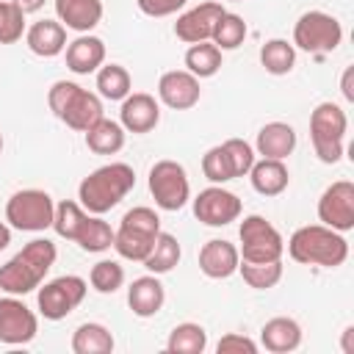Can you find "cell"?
<instances>
[{"instance_id": "6da1fadb", "label": "cell", "mask_w": 354, "mask_h": 354, "mask_svg": "<svg viewBox=\"0 0 354 354\" xmlns=\"http://www.w3.org/2000/svg\"><path fill=\"white\" fill-rule=\"evenodd\" d=\"M55 257L58 249L50 238H33L0 268V290L8 296H25L36 290L47 271L55 266Z\"/></svg>"}, {"instance_id": "7a4b0ae2", "label": "cell", "mask_w": 354, "mask_h": 354, "mask_svg": "<svg viewBox=\"0 0 354 354\" xmlns=\"http://www.w3.org/2000/svg\"><path fill=\"white\" fill-rule=\"evenodd\" d=\"M136 185V171L127 163H105L94 169L77 185V199L91 216H102L116 207Z\"/></svg>"}, {"instance_id": "3957f363", "label": "cell", "mask_w": 354, "mask_h": 354, "mask_svg": "<svg viewBox=\"0 0 354 354\" xmlns=\"http://www.w3.org/2000/svg\"><path fill=\"white\" fill-rule=\"evenodd\" d=\"M288 254L301 266L337 268L348 257V241L343 238V232H337L326 224H307L290 235Z\"/></svg>"}, {"instance_id": "277c9868", "label": "cell", "mask_w": 354, "mask_h": 354, "mask_svg": "<svg viewBox=\"0 0 354 354\" xmlns=\"http://www.w3.org/2000/svg\"><path fill=\"white\" fill-rule=\"evenodd\" d=\"M348 130L346 111L337 102H321L310 113V138L321 163H337L343 158V138Z\"/></svg>"}, {"instance_id": "5b68a950", "label": "cell", "mask_w": 354, "mask_h": 354, "mask_svg": "<svg viewBox=\"0 0 354 354\" xmlns=\"http://www.w3.org/2000/svg\"><path fill=\"white\" fill-rule=\"evenodd\" d=\"M53 216L55 202L47 191L39 188L17 191L6 205V221L22 232H44L47 227H53Z\"/></svg>"}, {"instance_id": "8992f818", "label": "cell", "mask_w": 354, "mask_h": 354, "mask_svg": "<svg viewBox=\"0 0 354 354\" xmlns=\"http://www.w3.org/2000/svg\"><path fill=\"white\" fill-rule=\"evenodd\" d=\"M238 238H241V260L246 263H268V260H282L285 252V241L279 235V230L266 221L263 216H246L238 227Z\"/></svg>"}, {"instance_id": "52a82bcc", "label": "cell", "mask_w": 354, "mask_h": 354, "mask_svg": "<svg viewBox=\"0 0 354 354\" xmlns=\"http://www.w3.org/2000/svg\"><path fill=\"white\" fill-rule=\"evenodd\" d=\"M340 41H343V28L326 11H304L299 22L293 25V47L304 53L324 55V53L337 50Z\"/></svg>"}, {"instance_id": "ba28073f", "label": "cell", "mask_w": 354, "mask_h": 354, "mask_svg": "<svg viewBox=\"0 0 354 354\" xmlns=\"http://www.w3.org/2000/svg\"><path fill=\"white\" fill-rule=\"evenodd\" d=\"M149 194L160 210H180L191 196V183L177 160H158L149 169Z\"/></svg>"}, {"instance_id": "9c48e42d", "label": "cell", "mask_w": 354, "mask_h": 354, "mask_svg": "<svg viewBox=\"0 0 354 354\" xmlns=\"http://www.w3.org/2000/svg\"><path fill=\"white\" fill-rule=\"evenodd\" d=\"M86 279L83 277H75V274H66V277H55L44 285H39V313L47 318V321H61L66 318L83 299H86Z\"/></svg>"}, {"instance_id": "30bf717a", "label": "cell", "mask_w": 354, "mask_h": 354, "mask_svg": "<svg viewBox=\"0 0 354 354\" xmlns=\"http://www.w3.org/2000/svg\"><path fill=\"white\" fill-rule=\"evenodd\" d=\"M36 332H39V318L25 301L14 296L0 299V343L25 346L36 337Z\"/></svg>"}, {"instance_id": "8fae6325", "label": "cell", "mask_w": 354, "mask_h": 354, "mask_svg": "<svg viewBox=\"0 0 354 354\" xmlns=\"http://www.w3.org/2000/svg\"><path fill=\"white\" fill-rule=\"evenodd\" d=\"M318 218L337 232L354 230V183H332L318 199Z\"/></svg>"}, {"instance_id": "7c38bea8", "label": "cell", "mask_w": 354, "mask_h": 354, "mask_svg": "<svg viewBox=\"0 0 354 354\" xmlns=\"http://www.w3.org/2000/svg\"><path fill=\"white\" fill-rule=\"evenodd\" d=\"M194 216L207 227H227L241 216V199L221 185H210L194 199Z\"/></svg>"}, {"instance_id": "4fadbf2b", "label": "cell", "mask_w": 354, "mask_h": 354, "mask_svg": "<svg viewBox=\"0 0 354 354\" xmlns=\"http://www.w3.org/2000/svg\"><path fill=\"white\" fill-rule=\"evenodd\" d=\"M199 77H194L188 69H171L163 72L158 80V97L163 105L174 108V111H188L199 102Z\"/></svg>"}, {"instance_id": "5bb4252c", "label": "cell", "mask_w": 354, "mask_h": 354, "mask_svg": "<svg viewBox=\"0 0 354 354\" xmlns=\"http://www.w3.org/2000/svg\"><path fill=\"white\" fill-rule=\"evenodd\" d=\"M224 14L221 3H199L196 8L185 11L177 17L174 22V36L185 44H196V41H210L213 36V25L216 19Z\"/></svg>"}, {"instance_id": "9a60e30c", "label": "cell", "mask_w": 354, "mask_h": 354, "mask_svg": "<svg viewBox=\"0 0 354 354\" xmlns=\"http://www.w3.org/2000/svg\"><path fill=\"white\" fill-rule=\"evenodd\" d=\"M158 122H160V105L155 102L152 94L130 91V94L122 100L119 124H122L127 133H149V130H155Z\"/></svg>"}, {"instance_id": "2e32d148", "label": "cell", "mask_w": 354, "mask_h": 354, "mask_svg": "<svg viewBox=\"0 0 354 354\" xmlns=\"http://www.w3.org/2000/svg\"><path fill=\"white\" fill-rule=\"evenodd\" d=\"M238 263H241V254H238V246L230 243V241H221V238H213L207 241L202 249H199V271L210 279H227L238 271Z\"/></svg>"}, {"instance_id": "e0dca14e", "label": "cell", "mask_w": 354, "mask_h": 354, "mask_svg": "<svg viewBox=\"0 0 354 354\" xmlns=\"http://www.w3.org/2000/svg\"><path fill=\"white\" fill-rule=\"evenodd\" d=\"M58 119H61L66 127H72V130H77V133H86L91 124H97V122L102 119V102H100L97 94H91V91H86L83 86H77V88L72 91L69 102L64 105V111L58 113Z\"/></svg>"}, {"instance_id": "ac0fdd59", "label": "cell", "mask_w": 354, "mask_h": 354, "mask_svg": "<svg viewBox=\"0 0 354 354\" xmlns=\"http://www.w3.org/2000/svg\"><path fill=\"white\" fill-rule=\"evenodd\" d=\"M166 301V288L160 285L158 274H149V277H138L133 279V285L127 288V304L133 310V315L138 318H152L160 313Z\"/></svg>"}, {"instance_id": "d6986e66", "label": "cell", "mask_w": 354, "mask_h": 354, "mask_svg": "<svg viewBox=\"0 0 354 354\" xmlns=\"http://www.w3.org/2000/svg\"><path fill=\"white\" fill-rule=\"evenodd\" d=\"M25 41L30 47L33 55H41V58H55L66 50V28L55 19H39L28 28L25 33Z\"/></svg>"}, {"instance_id": "ffe728a7", "label": "cell", "mask_w": 354, "mask_h": 354, "mask_svg": "<svg viewBox=\"0 0 354 354\" xmlns=\"http://www.w3.org/2000/svg\"><path fill=\"white\" fill-rule=\"evenodd\" d=\"M55 14L64 28L88 33L102 19V0H55Z\"/></svg>"}, {"instance_id": "44dd1931", "label": "cell", "mask_w": 354, "mask_h": 354, "mask_svg": "<svg viewBox=\"0 0 354 354\" xmlns=\"http://www.w3.org/2000/svg\"><path fill=\"white\" fill-rule=\"evenodd\" d=\"M260 343L266 351L271 354H288V351H296L301 346V326L288 318V315H277L271 321L263 324L260 329Z\"/></svg>"}, {"instance_id": "7402d4cb", "label": "cell", "mask_w": 354, "mask_h": 354, "mask_svg": "<svg viewBox=\"0 0 354 354\" xmlns=\"http://www.w3.org/2000/svg\"><path fill=\"white\" fill-rule=\"evenodd\" d=\"M105 61V44L102 39L97 36H88V33H80L75 41L66 44V66L75 72V75H88V72H97Z\"/></svg>"}, {"instance_id": "603a6c76", "label": "cell", "mask_w": 354, "mask_h": 354, "mask_svg": "<svg viewBox=\"0 0 354 354\" xmlns=\"http://www.w3.org/2000/svg\"><path fill=\"white\" fill-rule=\"evenodd\" d=\"M254 149L263 158L285 160L296 149V130L290 124H285V122H268V124L260 127L257 141H254Z\"/></svg>"}, {"instance_id": "cb8c5ba5", "label": "cell", "mask_w": 354, "mask_h": 354, "mask_svg": "<svg viewBox=\"0 0 354 354\" xmlns=\"http://www.w3.org/2000/svg\"><path fill=\"white\" fill-rule=\"evenodd\" d=\"M249 180H252V188L263 196H279L288 183H290V174H288V166L277 158H263V160H254L252 169H249Z\"/></svg>"}, {"instance_id": "d4e9b609", "label": "cell", "mask_w": 354, "mask_h": 354, "mask_svg": "<svg viewBox=\"0 0 354 354\" xmlns=\"http://www.w3.org/2000/svg\"><path fill=\"white\" fill-rule=\"evenodd\" d=\"M86 147L94 155H116L124 147V127L113 119H100L86 130Z\"/></svg>"}, {"instance_id": "484cf974", "label": "cell", "mask_w": 354, "mask_h": 354, "mask_svg": "<svg viewBox=\"0 0 354 354\" xmlns=\"http://www.w3.org/2000/svg\"><path fill=\"white\" fill-rule=\"evenodd\" d=\"M155 238H158V235H152V232H144V230H136V227L119 224V230L113 232V249H116V252H119V257H124V260L144 263V257L149 254V249H152Z\"/></svg>"}, {"instance_id": "4316f807", "label": "cell", "mask_w": 354, "mask_h": 354, "mask_svg": "<svg viewBox=\"0 0 354 354\" xmlns=\"http://www.w3.org/2000/svg\"><path fill=\"white\" fill-rule=\"evenodd\" d=\"M72 351L75 354H111L113 351V335L102 324H80L72 335Z\"/></svg>"}, {"instance_id": "83f0119b", "label": "cell", "mask_w": 354, "mask_h": 354, "mask_svg": "<svg viewBox=\"0 0 354 354\" xmlns=\"http://www.w3.org/2000/svg\"><path fill=\"white\" fill-rule=\"evenodd\" d=\"M180 263V243L171 232H158L149 254L144 257V268L149 274H169Z\"/></svg>"}, {"instance_id": "f1b7e54d", "label": "cell", "mask_w": 354, "mask_h": 354, "mask_svg": "<svg viewBox=\"0 0 354 354\" xmlns=\"http://www.w3.org/2000/svg\"><path fill=\"white\" fill-rule=\"evenodd\" d=\"M205 348H207V332L199 324L185 321L169 332V340H166L169 354H202Z\"/></svg>"}, {"instance_id": "f546056e", "label": "cell", "mask_w": 354, "mask_h": 354, "mask_svg": "<svg viewBox=\"0 0 354 354\" xmlns=\"http://www.w3.org/2000/svg\"><path fill=\"white\" fill-rule=\"evenodd\" d=\"M97 91H100V97H105L111 102L124 100L133 91L130 72L122 64H105V66H100L97 69Z\"/></svg>"}, {"instance_id": "4dcf8cb0", "label": "cell", "mask_w": 354, "mask_h": 354, "mask_svg": "<svg viewBox=\"0 0 354 354\" xmlns=\"http://www.w3.org/2000/svg\"><path fill=\"white\" fill-rule=\"evenodd\" d=\"M185 66L194 77H213L221 69V50L213 41H196L185 53Z\"/></svg>"}, {"instance_id": "1f68e13d", "label": "cell", "mask_w": 354, "mask_h": 354, "mask_svg": "<svg viewBox=\"0 0 354 354\" xmlns=\"http://www.w3.org/2000/svg\"><path fill=\"white\" fill-rule=\"evenodd\" d=\"M75 243L83 252H105V249L113 246V230L100 216H86L83 224H80V232H77Z\"/></svg>"}, {"instance_id": "d6a6232c", "label": "cell", "mask_w": 354, "mask_h": 354, "mask_svg": "<svg viewBox=\"0 0 354 354\" xmlns=\"http://www.w3.org/2000/svg\"><path fill=\"white\" fill-rule=\"evenodd\" d=\"M260 64L268 75H288L296 64V47L285 39H271L260 47Z\"/></svg>"}, {"instance_id": "836d02e7", "label": "cell", "mask_w": 354, "mask_h": 354, "mask_svg": "<svg viewBox=\"0 0 354 354\" xmlns=\"http://www.w3.org/2000/svg\"><path fill=\"white\" fill-rule=\"evenodd\" d=\"M243 39H246V22H243V17L224 11V14L216 19V25H213L210 41H213L218 50H235V47L243 44Z\"/></svg>"}, {"instance_id": "e575fe53", "label": "cell", "mask_w": 354, "mask_h": 354, "mask_svg": "<svg viewBox=\"0 0 354 354\" xmlns=\"http://www.w3.org/2000/svg\"><path fill=\"white\" fill-rule=\"evenodd\" d=\"M238 271L243 282L254 290H268L282 279V260H268V263H238Z\"/></svg>"}, {"instance_id": "d590c367", "label": "cell", "mask_w": 354, "mask_h": 354, "mask_svg": "<svg viewBox=\"0 0 354 354\" xmlns=\"http://www.w3.org/2000/svg\"><path fill=\"white\" fill-rule=\"evenodd\" d=\"M86 216H88V213L83 210V205L64 199V202H58V205H55L53 230H55L61 238L75 241V238H77V232H80V224H83V218H86Z\"/></svg>"}, {"instance_id": "8d00e7d4", "label": "cell", "mask_w": 354, "mask_h": 354, "mask_svg": "<svg viewBox=\"0 0 354 354\" xmlns=\"http://www.w3.org/2000/svg\"><path fill=\"white\" fill-rule=\"evenodd\" d=\"M88 282L97 293H116L124 285V268L116 260H100L91 266Z\"/></svg>"}, {"instance_id": "74e56055", "label": "cell", "mask_w": 354, "mask_h": 354, "mask_svg": "<svg viewBox=\"0 0 354 354\" xmlns=\"http://www.w3.org/2000/svg\"><path fill=\"white\" fill-rule=\"evenodd\" d=\"M202 174L213 183V185H221V183H230L235 180L232 174V166H230V158L224 152V147H210L205 155H202Z\"/></svg>"}, {"instance_id": "f35d334b", "label": "cell", "mask_w": 354, "mask_h": 354, "mask_svg": "<svg viewBox=\"0 0 354 354\" xmlns=\"http://www.w3.org/2000/svg\"><path fill=\"white\" fill-rule=\"evenodd\" d=\"M25 33V14L11 3L0 0V44H14Z\"/></svg>"}, {"instance_id": "ab89813d", "label": "cell", "mask_w": 354, "mask_h": 354, "mask_svg": "<svg viewBox=\"0 0 354 354\" xmlns=\"http://www.w3.org/2000/svg\"><path fill=\"white\" fill-rule=\"evenodd\" d=\"M221 147H224V152H227V158H230L232 174H235V177L249 174V169H252V163H254V149H252V144H246L243 138H227Z\"/></svg>"}, {"instance_id": "60d3db41", "label": "cell", "mask_w": 354, "mask_h": 354, "mask_svg": "<svg viewBox=\"0 0 354 354\" xmlns=\"http://www.w3.org/2000/svg\"><path fill=\"white\" fill-rule=\"evenodd\" d=\"M122 224L136 227V230H144V232H152V235L160 232V218H158V213H155L152 207H144V205L127 210V213L122 216Z\"/></svg>"}, {"instance_id": "b9f144b4", "label": "cell", "mask_w": 354, "mask_h": 354, "mask_svg": "<svg viewBox=\"0 0 354 354\" xmlns=\"http://www.w3.org/2000/svg\"><path fill=\"white\" fill-rule=\"evenodd\" d=\"M216 351L218 354H254L257 351V343L246 335H238V332H230L224 335L218 343H216Z\"/></svg>"}, {"instance_id": "7bdbcfd3", "label": "cell", "mask_w": 354, "mask_h": 354, "mask_svg": "<svg viewBox=\"0 0 354 354\" xmlns=\"http://www.w3.org/2000/svg\"><path fill=\"white\" fill-rule=\"evenodd\" d=\"M136 3L147 17H169L177 14L188 0H136Z\"/></svg>"}, {"instance_id": "ee69618b", "label": "cell", "mask_w": 354, "mask_h": 354, "mask_svg": "<svg viewBox=\"0 0 354 354\" xmlns=\"http://www.w3.org/2000/svg\"><path fill=\"white\" fill-rule=\"evenodd\" d=\"M11 3H14V6H17L22 14H33V11H39V8H41L47 0H11Z\"/></svg>"}, {"instance_id": "f6af8a7d", "label": "cell", "mask_w": 354, "mask_h": 354, "mask_svg": "<svg viewBox=\"0 0 354 354\" xmlns=\"http://www.w3.org/2000/svg\"><path fill=\"white\" fill-rule=\"evenodd\" d=\"M351 75H354V69L348 66V69L343 72V97H346V100H354V91H351Z\"/></svg>"}, {"instance_id": "bcb514c9", "label": "cell", "mask_w": 354, "mask_h": 354, "mask_svg": "<svg viewBox=\"0 0 354 354\" xmlns=\"http://www.w3.org/2000/svg\"><path fill=\"white\" fill-rule=\"evenodd\" d=\"M8 243H11V230H8V224L0 221V252H3Z\"/></svg>"}, {"instance_id": "7dc6e473", "label": "cell", "mask_w": 354, "mask_h": 354, "mask_svg": "<svg viewBox=\"0 0 354 354\" xmlns=\"http://www.w3.org/2000/svg\"><path fill=\"white\" fill-rule=\"evenodd\" d=\"M351 332H354V326H346V332H343V351H346V354H354V346H351Z\"/></svg>"}, {"instance_id": "c3c4849f", "label": "cell", "mask_w": 354, "mask_h": 354, "mask_svg": "<svg viewBox=\"0 0 354 354\" xmlns=\"http://www.w3.org/2000/svg\"><path fill=\"white\" fill-rule=\"evenodd\" d=\"M0 152H3V133H0Z\"/></svg>"}, {"instance_id": "681fc988", "label": "cell", "mask_w": 354, "mask_h": 354, "mask_svg": "<svg viewBox=\"0 0 354 354\" xmlns=\"http://www.w3.org/2000/svg\"><path fill=\"white\" fill-rule=\"evenodd\" d=\"M232 3H241V0H232Z\"/></svg>"}]
</instances>
